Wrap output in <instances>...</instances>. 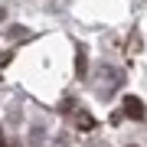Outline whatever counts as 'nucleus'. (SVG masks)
Listing matches in <instances>:
<instances>
[{"label": "nucleus", "mask_w": 147, "mask_h": 147, "mask_svg": "<svg viewBox=\"0 0 147 147\" xmlns=\"http://www.w3.org/2000/svg\"><path fill=\"white\" fill-rule=\"evenodd\" d=\"M85 62H88V59H85V46H79L75 49V75H79V79H85Z\"/></svg>", "instance_id": "f03ea898"}, {"label": "nucleus", "mask_w": 147, "mask_h": 147, "mask_svg": "<svg viewBox=\"0 0 147 147\" xmlns=\"http://www.w3.org/2000/svg\"><path fill=\"white\" fill-rule=\"evenodd\" d=\"M79 124H82V131H92V127H95V121H92L88 115H82V118H79Z\"/></svg>", "instance_id": "7ed1b4c3"}, {"label": "nucleus", "mask_w": 147, "mask_h": 147, "mask_svg": "<svg viewBox=\"0 0 147 147\" xmlns=\"http://www.w3.org/2000/svg\"><path fill=\"white\" fill-rule=\"evenodd\" d=\"M0 147H7V144H3V134H0Z\"/></svg>", "instance_id": "20e7f679"}, {"label": "nucleus", "mask_w": 147, "mask_h": 147, "mask_svg": "<svg viewBox=\"0 0 147 147\" xmlns=\"http://www.w3.org/2000/svg\"><path fill=\"white\" fill-rule=\"evenodd\" d=\"M124 115L134 118V121L144 118V105H141V98H137V95H124Z\"/></svg>", "instance_id": "f257e3e1"}]
</instances>
